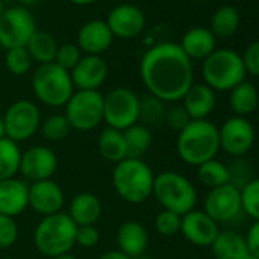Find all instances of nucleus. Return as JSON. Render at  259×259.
Returning <instances> with one entry per match:
<instances>
[{
  "mask_svg": "<svg viewBox=\"0 0 259 259\" xmlns=\"http://www.w3.org/2000/svg\"><path fill=\"white\" fill-rule=\"evenodd\" d=\"M5 11V5H4V0H0V16Z\"/></svg>",
  "mask_w": 259,
  "mask_h": 259,
  "instance_id": "49",
  "label": "nucleus"
},
{
  "mask_svg": "<svg viewBox=\"0 0 259 259\" xmlns=\"http://www.w3.org/2000/svg\"><path fill=\"white\" fill-rule=\"evenodd\" d=\"M98 259H132V257H128L126 254H123L119 250H110V251L102 253Z\"/></svg>",
  "mask_w": 259,
  "mask_h": 259,
  "instance_id": "44",
  "label": "nucleus"
},
{
  "mask_svg": "<svg viewBox=\"0 0 259 259\" xmlns=\"http://www.w3.org/2000/svg\"><path fill=\"white\" fill-rule=\"evenodd\" d=\"M204 84L213 92H230L233 87L245 81V69L242 58L232 49H215L206 60L201 69Z\"/></svg>",
  "mask_w": 259,
  "mask_h": 259,
  "instance_id": "6",
  "label": "nucleus"
},
{
  "mask_svg": "<svg viewBox=\"0 0 259 259\" xmlns=\"http://www.w3.org/2000/svg\"><path fill=\"white\" fill-rule=\"evenodd\" d=\"M220 151L218 126L207 120H191L177 138V154L191 166H200L207 160L215 159Z\"/></svg>",
  "mask_w": 259,
  "mask_h": 259,
  "instance_id": "2",
  "label": "nucleus"
},
{
  "mask_svg": "<svg viewBox=\"0 0 259 259\" xmlns=\"http://www.w3.org/2000/svg\"><path fill=\"white\" fill-rule=\"evenodd\" d=\"M28 188L25 180L13 177L0 182V213L16 218L28 209Z\"/></svg>",
  "mask_w": 259,
  "mask_h": 259,
  "instance_id": "21",
  "label": "nucleus"
},
{
  "mask_svg": "<svg viewBox=\"0 0 259 259\" xmlns=\"http://www.w3.org/2000/svg\"><path fill=\"white\" fill-rule=\"evenodd\" d=\"M26 49H28L32 61H37L40 64H49V63H54V60H55L58 45L51 34L37 31L31 37L29 43L26 45Z\"/></svg>",
  "mask_w": 259,
  "mask_h": 259,
  "instance_id": "29",
  "label": "nucleus"
},
{
  "mask_svg": "<svg viewBox=\"0 0 259 259\" xmlns=\"http://www.w3.org/2000/svg\"><path fill=\"white\" fill-rule=\"evenodd\" d=\"M165 120H166L169 128H172V130H176V132L180 133L182 130H185L189 125V122L192 119L189 117V114L186 113L183 105H174L169 110H166Z\"/></svg>",
  "mask_w": 259,
  "mask_h": 259,
  "instance_id": "40",
  "label": "nucleus"
},
{
  "mask_svg": "<svg viewBox=\"0 0 259 259\" xmlns=\"http://www.w3.org/2000/svg\"><path fill=\"white\" fill-rule=\"evenodd\" d=\"M183 108L192 120L207 119L217 105L215 92L206 84H192L191 89L182 98Z\"/></svg>",
  "mask_w": 259,
  "mask_h": 259,
  "instance_id": "22",
  "label": "nucleus"
},
{
  "mask_svg": "<svg viewBox=\"0 0 259 259\" xmlns=\"http://www.w3.org/2000/svg\"><path fill=\"white\" fill-rule=\"evenodd\" d=\"M154 172L142 159H123L114 165L111 183L116 194L130 204H141L153 195Z\"/></svg>",
  "mask_w": 259,
  "mask_h": 259,
  "instance_id": "3",
  "label": "nucleus"
},
{
  "mask_svg": "<svg viewBox=\"0 0 259 259\" xmlns=\"http://www.w3.org/2000/svg\"><path fill=\"white\" fill-rule=\"evenodd\" d=\"M5 66L11 75L23 76L31 70L32 58L26 48L10 49V51H7V55H5Z\"/></svg>",
  "mask_w": 259,
  "mask_h": 259,
  "instance_id": "35",
  "label": "nucleus"
},
{
  "mask_svg": "<svg viewBox=\"0 0 259 259\" xmlns=\"http://www.w3.org/2000/svg\"><path fill=\"white\" fill-rule=\"evenodd\" d=\"M101 235L96 226H79L76 227V239L75 244L84 248H93L99 244Z\"/></svg>",
  "mask_w": 259,
  "mask_h": 259,
  "instance_id": "41",
  "label": "nucleus"
},
{
  "mask_svg": "<svg viewBox=\"0 0 259 259\" xmlns=\"http://www.w3.org/2000/svg\"><path fill=\"white\" fill-rule=\"evenodd\" d=\"M257 102H259V93L251 82L242 81L241 84H238L230 90L229 104L235 116L247 117L256 110Z\"/></svg>",
  "mask_w": 259,
  "mask_h": 259,
  "instance_id": "27",
  "label": "nucleus"
},
{
  "mask_svg": "<svg viewBox=\"0 0 259 259\" xmlns=\"http://www.w3.org/2000/svg\"><path fill=\"white\" fill-rule=\"evenodd\" d=\"M98 150L104 160L114 165L126 159V145H125L123 132L111 126H105L98 138Z\"/></svg>",
  "mask_w": 259,
  "mask_h": 259,
  "instance_id": "26",
  "label": "nucleus"
},
{
  "mask_svg": "<svg viewBox=\"0 0 259 259\" xmlns=\"http://www.w3.org/2000/svg\"><path fill=\"white\" fill-rule=\"evenodd\" d=\"M70 4H73V5H79V7H82V5H90V4H95L96 0H69Z\"/></svg>",
  "mask_w": 259,
  "mask_h": 259,
  "instance_id": "45",
  "label": "nucleus"
},
{
  "mask_svg": "<svg viewBox=\"0 0 259 259\" xmlns=\"http://www.w3.org/2000/svg\"><path fill=\"white\" fill-rule=\"evenodd\" d=\"M245 259H257V257H254V256H253V254H248V256H247V257H245Z\"/></svg>",
  "mask_w": 259,
  "mask_h": 259,
  "instance_id": "51",
  "label": "nucleus"
},
{
  "mask_svg": "<svg viewBox=\"0 0 259 259\" xmlns=\"http://www.w3.org/2000/svg\"><path fill=\"white\" fill-rule=\"evenodd\" d=\"M0 49H2V48H0Z\"/></svg>",
  "mask_w": 259,
  "mask_h": 259,
  "instance_id": "52",
  "label": "nucleus"
},
{
  "mask_svg": "<svg viewBox=\"0 0 259 259\" xmlns=\"http://www.w3.org/2000/svg\"><path fill=\"white\" fill-rule=\"evenodd\" d=\"M22 150L17 142L4 138L0 139V182L13 179L20 169Z\"/></svg>",
  "mask_w": 259,
  "mask_h": 259,
  "instance_id": "30",
  "label": "nucleus"
},
{
  "mask_svg": "<svg viewBox=\"0 0 259 259\" xmlns=\"http://www.w3.org/2000/svg\"><path fill=\"white\" fill-rule=\"evenodd\" d=\"M19 238V226L14 218L0 213V250L10 248Z\"/></svg>",
  "mask_w": 259,
  "mask_h": 259,
  "instance_id": "39",
  "label": "nucleus"
},
{
  "mask_svg": "<svg viewBox=\"0 0 259 259\" xmlns=\"http://www.w3.org/2000/svg\"><path fill=\"white\" fill-rule=\"evenodd\" d=\"M64 107V116L76 132H92L104 120V96L98 90H75Z\"/></svg>",
  "mask_w": 259,
  "mask_h": 259,
  "instance_id": "8",
  "label": "nucleus"
},
{
  "mask_svg": "<svg viewBox=\"0 0 259 259\" xmlns=\"http://www.w3.org/2000/svg\"><path fill=\"white\" fill-rule=\"evenodd\" d=\"M19 2L22 4V7H25V8H28V7H34V5H37L40 0H19Z\"/></svg>",
  "mask_w": 259,
  "mask_h": 259,
  "instance_id": "46",
  "label": "nucleus"
},
{
  "mask_svg": "<svg viewBox=\"0 0 259 259\" xmlns=\"http://www.w3.org/2000/svg\"><path fill=\"white\" fill-rule=\"evenodd\" d=\"M54 259H78V257H75V256H72V254H63V256H58V257H54Z\"/></svg>",
  "mask_w": 259,
  "mask_h": 259,
  "instance_id": "48",
  "label": "nucleus"
},
{
  "mask_svg": "<svg viewBox=\"0 0 259 259\" xmlns=\"http://www.w3.org/2000/svg\"><path fill=\"white\" fill-rule=\"evenodd\" d=\"M139 96L126 87H116L104 96V122L125 132L139 123Z\"/></svg>",
  "mask_w": 259,
  "mask_h": 259,
  "instance_id": "9",
  "label": "nucleus"
},
{
  "mask_svg": "<svg viewBox=\"0 0 259 259\" xmlns=\"http://www.w3.org/2000/svg\"><path fill=\"white\" fill-rule=\"evenodd\" d=\"M107 26L113 37L119 38H135L145 28V14L142 10L132 4H123L113 8L107 16Z\"/></svg>",
  "mask_w": 259,
  "mask_h": 259,
  "instance_id": "16",
  "label": "nucleus"
},
{
  "mask_svg": "<svg viewBox=\"0 0 259 259\" xmlns=\"http://www.w3.org/2000/svg\"><path fill=\"white\" fill-rule=\"evenodd\" d=\"M107 63L96 55H84L70 70V78L76 90H98L107 79Z\"/></svg>",
  "mask_w": 259,
  "mask_h": 259,
  "instance_id": "18",
  "label": "nucleus"
},
{
  "mask_svg": "<svg viewBox=\"0 0 259 259\" xmlns=\"http://www.w3.org/2000/svg\"><path fill=\"white\" fill-rule=\"evenodd\" d=\"M113 34L105 22L92 20L81 26L78 32V48L85 55L99 57L113 43Z\"/></svg>",
  "mask_w": 259,
  "mask_h": 259,
  "instance_id": "20",
  "label": "nucleus"
},
{
  "mask_svg": "<svg viewBox=\"0 0 259 259\" xmlns=\"http://www.w3.org/2000/svg\"><path fill=\"white\" fill-rule=\"evenodd\" d=\"M35 32V19L25 7L8 8L0 16V48L7 51L26 48Z\"/></svg>",
  "mask_w": 259,
  "mask_h": 259,
  "instance_id": "10",
  "label": "nucleus"
},
{
  "mask_svg": "<svg viewBox=\"0 0 259 259\" xmlns=\"http://www.w3.org/2000/svg\"><path fill=\"white\" fill-rule=\"evenodd\" d=\"M67 215L78 227L95 226L102 215V203L92 192H79L72 198Z\"/></svg>",
  "mask_w": 259,
  "mask_h": 259,
  "instance_id": "23",
  "label": "nucleus"
},
{
  "mask_svg": "<svg viewBox=\"0 0 259 259\" xmlns=\"http://www.w3.org/2000/svg\"><path fill=\"white\" fill-rule=\"evenodd\" d=\"M32 92L45 105L64 107L75 92L70 72L55 63L40 64L32 75Z\"/></svg>",
  "mask_w": 259,
  "mask_h": 259,
  "instance_id": "7",
  "label": "nucleus"
},
{
  "mask_svg": "<svg viewBox=\"0 0 259 259\" xmlns=\"http://www.w3.org/2000/svg\"><path fill=\"white\" fill-rule=\"evenodd\" d=\"M139 72L150 95L163 102L180 101L194 84L192 61L180 45L171 41L150 48L141 60Z\"/></svg>",
  "mask_w": 259,
  "mask_h": 259,
  "instance_id": "1",
  "label": "nucleus"
},
{
  "mask_svg": "<svg viewBox=\"0 0 259 259\" xmlns=\"http://www.w3.org/2000/svg\"><path fill=\"white\" fill-rule=\"evenodd\" d=\"M241 204L242 212H245L251 220L259 221V177L251 179L241 189Z\"/></svg>",
  "mask_w": 259,
  "mask_h": 259,
  "instance_id": "36",
  "label": "nucleus"
},
{
  "mask_svg": "<svg viewBox=\"0 0 259 259\" xmlns=\"http://www.w3.org/2000/svg\"><path fill=\"white\" fill-rule=\"evenodd\" d=\"M245 241H247L250 254H253L254 257L259 259V221H254L250 226V229L245 235Z\"/></svg>",
  "mask_w": 259,
  "mask_h": 259,
  "instance_id": "43",
  "label": "nucleus"
},
{
  "mask_svg": "<svg viewBox=\"0 0 259 259\" xmlns=\"http://www.w3.org/2000/svg\"><path fill=\"white\" fill-rule=\"evenodd\" d=\"M239 13L233 7H221L210 22V32L215 37H232L239 28Z\"/></svg>",
  "mask_w": 259,
  "mask_h": 259,
  "instance_id": "31",
  "label": "nucleus"
},
{
  "mask_svg": "<svg viewBox=\"0 0 259 259\" xmlns=\"http://www.w3.org/2000/svg\"><path fill=\"white\" fill-rule=\"evenodd\" d=\"M210 250L215 259H245L250 254L245 236L233 230H220Z\"/></svg>",
  "mask_w": 259,
  "mask_h": 259,
  "instance_id": "24",
  "label": "nucleus"
},
{
  "mask_svg": "<svg viewBox=\"0 0 259 259\" xmlns=\"http://www.w3.org/2000/svg\"><path fill=\"white\" fill-rule=\"evenodd\" d=\"M64 206V191L52 179L34 182L28 188V207L41 217L54 215L63 212Z\"/></svg>",
  "mask_w": 259,
  "mask_h": 259,
  "instance_id": "15",
  "label": "nucleus"
},
{
  "mask_svg": "<svg viewBox=\"0 0 259 259\" xmlns=\"http://www.w3.org/2000/svg\"><path fill=\"white\" fill-rule=\"evenodd\" d=\"M180 233L194 245L210 247L220 233L218 224L204 212L192 209L182 217Z\"/></svg>",
  "mask_w": 259,
  "mask_h": 259,
  "instance_id": "17",
  "label": "nucleus"
},
{
  "mask_svg": "<svg viewBox=\"0 0 259 259\" xmlns=\"http://www.w3.org/2000/svg\"><path fill=\"white\" fill-rule=\"evenodd\" d=\"M76 227L64 212L43 217L34 230V245L41 254L52 259L67 254L75 245Z\"/></svg>",
  "mask_w": 259,
  "mask_h": 259,
  "instance_id": "4",
  "label": "nucleus"
},
{
  "mask_svg": "<svg viewBox=\"0 0 259 259\" xmlns=\"http://www.w3.org/2000/svg\"><path fill=\"white\" fill-rule=\"evenodd\" d=\"M153 195L165 209L185 215L195 209L197 189L189 179L176 171H163L154 179Z\"/></svg>",
  "mask_w": 259,
  "mask_h": 259,
  "instance_id": "5",
  "label": "nucleus"
},
{
  "mask_svg": "<svg viewBox=\"0 0 259 259\" xmlns=\"http://www.w3.org/2000/svg\"><path fill=\"white\" fill-rule=\"evenodd\" d=\"M40 130H41V135L46 141H51V142H60L63 139H66L70 132H72V126L67 120V117L64 114H52L49 117H46L41 125H40Z\"/></svg>",
  "mask_w": 259,
  "mask_h": 259,
  "instance_id": "34",
  "label": "nucleus"
},
{
  "mask_svg": "<svg viewBox=\"0 0 259 259\" xmlns=\"http://www.w3.org/2000/svg\"><path fill=\"white\" fill-rule=\"evenodd\" d=\"M242 64L245 69V73H250L253 76H259V41L251 43L244 55H241Z\"/></svg>",
  "mask_w": 259,
  "mask_h": 259,
  "instance_id": "42",
  "label": "nucleus"
},
{
  "mask_svg": "<svg viewBox=\"0 0 259 259\" xmlns=\"http://www.w3.org/2000/svg\"><path fill=\"white\" fill-rule=\"evenodd\" d=\"M123 138L126 145V157L130 159H142L153 142L150 128L142 123H136L126 128L123 132Z\"/></svg>",
  "mask_w": 259,
  "mask_h": 259,
  "instance_id": "28",
  "label": "nucleus"
},
{
  "mask_svg": "<svg viewBox=\"0 0 259 259\" xmlns=\"http://www.w3.org/2000/svg\"><path fill=\"white\" fill-rule=\"evenodd\" d=\"M154 227H156L157 233H160L162 236H174V235L180 233L182 215L163 209L162 212L157 213V217L154 220Z\"/></svg>",
  "mask_w": 259,
  "mask_h": 259,
  "instance_id": "37",
  "label": "nucleus"
},
{
  "mask_svg": "<svg viewBox=\"0 0 259 259\" xmlns=\"http://www.w3.org/2000/svg\"><path fill=\"white\" fill-rule=\"evenodd\" d=\"M57 169L58 157L49 147L35 145L22 153L19 172L31 183L52 179Z\"/></svg>",
  "mask_w": 259,
  "mask_h": 259,
  "instance_id": "14",
  "label": "nucleus"
},
{
  "mask_svg": "<svg viewBox=\"0 0 259 259\" xmlns=\"http://www.w3.org/2000/svg\"><path fill=\"white\" fill-rule=\"evenodd\" d=\"M135 259H154L153 256H147V254H142V256H139V257H135Z\"/></svg>",
  "mask_w": 259,
  "mask_h": 259,
  "instance_id": "50",
  "label": "nucleus"
},
{
  "mask_svg": "<svg viewBox=\"0 0 259 259\" xmlns=\"http://www.w3.org/2000/svg\"><path fill=\"white\" fill-rule=\"evenodd\" d=\"M180 48L191 61L206 60L215 51V35L206 28H192L183 35Z\"/></svg>",
  "mask_w": 259,
  "mask_h": 259,
  "instance_id": "25",
  "label": "nucleus"
},
{
  "mask_svg": "<svg viewBox=\"0 0 259 259\" xmlns=\"http://www.w3.org/2000/svg\"><path fill=\"white\" fill-rule=\"evenodd\" d=\"M5 136L14 142H23L31 139L41 125L40 108L35 102L28 99H19L13 102L4 114Z\"/></svg>",
  "mask_w": 259,
  "mask_h": 259,
  "instance_id": "11",
  "label": "nucleus"
},
{
  "mask_svg": "<svg viewBox=\"0 0 259 259\" xmlns=\"http://www.w3.org/2000/svg\"><path fill=\"white\" fill-rule=\"evenodd\" d=\"M204 212L217 223H229L242 212L241 191L227 183L213 188L204 198Z\"/></svg>",
  "mask_w": 259,
  "mask_h": 259,
  "instance_id": "13",
  "label": "nucleus"
},
{
  "mask_svg": "<svg viewBox=\"0 0 259 259\" xmlns=\"http://www.w3.org/2000/svg\"><path fill=\"white\" fill-rule=\"evenodd\" d=\"M220 135V150L226 154L241 159L244 157L254 144V128L247 117L232 116L224 120L218 128Z\"/></svg>",
  "mask_w": 259,
  "mask_h": 259,
  "instance_id": "12",
  "label": "nucleus"
},
{
  "mask_svg": "<svg viewBox=\"0 0 259 259\" xmlns=\"http://www.w3.org/2000/svg\"><path fill=\"white\" fill-rule=\"evenodd\" d=\"M7 138L5 136V123H4V116H0V139Z\"/></svg>",
  "mask_w": 259,
  "mask_h": 259,
  "instance_id": "47",
  "label": "nucleus"
},
{
  "mask_svg": "<svg viewBox=\"0 0 259 259\" xmlns=\"http://www.w3.org/2000/svg\"><path fill=\"white\" fill-rule=\"evenodd\" d=\"M165 102L160 101L159 98L148 95L139 101V122H142V125L148 128L151 125H157L162 120H165Z\"/></svg>",
  "mask_w": 259,
  "mask_h": 259,
  "instance_id": "33",
  "label": "nucleus"
},
{
  "mask_svg": "<svg viewBox=\"0 0 259 259\" xmlns=\"http://www.w3.org/2000/svg\"><path fill=\"white\" fill-rule=\"evenodd\" d=\"M81 57L82 55H81V51H79L78 46H75L72 43H66V45L58 46L54 63L57 66L63 67L64 70L70 72L78 64V61L81 60Z\"/></svg>",
  "mask_w": 259,
  "mask_h": 259,
  "instance_id": "38",
  "label": "nucleus"
},
{
  "mask_svg": "<svg viewBox=\"0 0 259 259\" xmlns=\"http://www.w3.org/2000/svg\"><path fill=\"white\" fill-rule=\"evenodd\" d=\"M197 168H198L197 169L198 180L203 185H206L209 189H213V188L227 185L229 180H230L227 165H224L220 160L212 159V160H207V162H204L203 165H200Z\"/></svg>",
  "mask_w": 259,
  "mask_h": 259,
  "instance_id": "32",
  "label": "nucleus"
},
{
  "mask_svg": "<svg viewBox=\"0 0 259 259\" xmlns=\"http://www.w3.org/2000/svg\"><path fill=\"white\" fill-rule=\"evenodd\" d=\"M148 242V232L139 221H125L116 232L117 250L132 259L145 254Z\"/></svg>",
  "mask_w": 259,
  "mask_h": 259,
  "instance_id": "19",
  "label": "nucleus"
}]
</instances>
